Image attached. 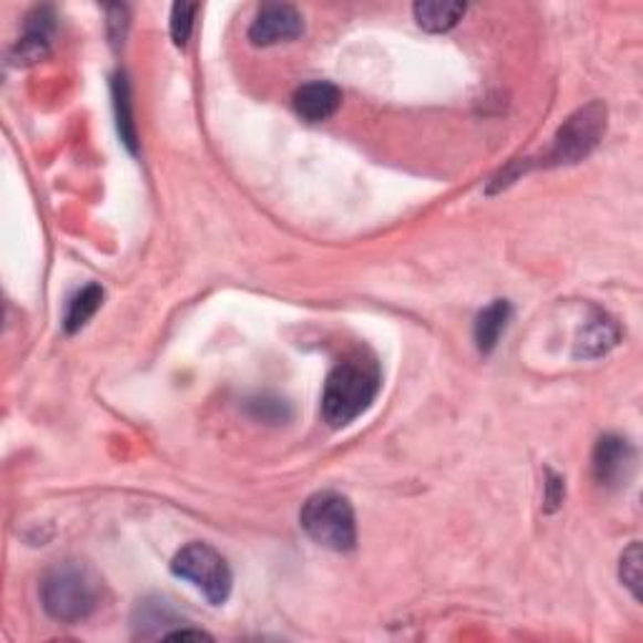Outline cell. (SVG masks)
Wrapping results in <instances>:
<instances>
[{
    "instance_id": "cell-1",
    "label": "cell",
    "mask_w": 643,
    "mask_h": 643,
    "mask_svg": "<svg viewBox=\"0 0 643 643\" xmlns=\"http://www.w3.org/2000/svg\"><path fill=\"white\" fill-rule=\"evenodd\" d=\"M382 387L380 365L372 357L350 355L334 367L322 393V417L330 427H348L355 423L362 413H367L370 405Z\"/></svg>"
},
{
    "instance_id": "cell-2",
    "label": "cell",
    "mask_w": 643,
    "mask_h": 643,
    "mask_svg": "<svg viewBox=\"0 0 643 643\" xmlns=\"http://www.w3.org/2000/svg\"><path fill=\"white\" fill-rule=\"evenodd\" d=\"M101 591H104V585L93 568L79 561H66L43 575L41 603L51 619L79 623L98 609Z\"/></svg>"
},
{
    "instance_id": "cell-3",
    "label": "cell",
    "mask_w": 643,
    "mask_h": 643,
    "mask_svg": "<svg viewBox=\"0 0 643 643\" xmlns=\"http://www.w3.org/2000/svg\"><path fill=\"white\" fill-rule=\"evenodd\" d=\"M300 523L304 533L314 543H320L330 551H352L357 543V523L355 510L350 500L334 490H322L304 502L300 512Z\"/></svg>"
},
{
    "instance_id": "cell-4",
    "label": "cell",
    "mask_w": 643,
    "mask_h": 643,
    "mask_svg": "<svg viewBox=\"0 0 643 643\" xmlns=\"http://www.w3.org/2000/svg\"><path fill=\"white\" fill-rule=\"evenodd\" d=\"M172 573L197 585L211 605L227 603L231 595V568L209 543H189L176 553Z\"/></svg>"
},
{
    "instance_id": "cell-5",
    "label": "cell",
    "mask_w": 643,
    "mask_h": 643,
    "mask_svg": "<svg viewBox=\"0 0 643 643\" xmlns=\"http://www.w3.org/2000/svg\"><path fill=\"white\" fill-rule=\"evenodd\" d=\"M605 106L593 101V104L578 108L573 116L563 121V126L558 128L553 138L551 152H548V162L553 166L578 164L589 156L595 146L601 144L605 134Z\"/></svg>"
},
{
    "instance_id": "cell-6",
    "label": "cell",
    "mask_w": 643,
    "mask_h": 643,
    "mask_svg": "<svg viewBox=\"0 0 643 643\" xmlns=\"http://www.w3.org/2000/svg\"><path fill=\"white\" fill-rule=\"evenodd\" d=\"M636 470V450L619 435H603L593 450V475L603 488H626Z\"/></svg>"
},
{
    "instance_id": "cell-7",
    "label": "cell",
    "mask_w": 643,
    "mask_h": 643,
    "mask_svg": "<svg viewBox=\"0 0 643 643\" xmlns=\"http://www.w3.org/2000/svg\"><path fill=\"white\" fill-rule=\"evenodd\" d=\"M304 31V18L294 6L272 3L257 13L249 25V41L255 45H277L300 39Z\"/></svg>"
},
{
    "instance_id": "cell-8",
    "label": "cell",
    "mask_w": 643,
    "mask_h": 643,
    "mask_svg": "<svg viewBox=\"0 0 643 643\" xmlns=\"http://www.w3.org/2000/svg\"><path fill=\"white\" fill-rule=\"evenodd\" d=\"M294 111L310 124H320L334 116L342 104V93L330 81H312L294 91Z\"/></svg>"
},
{
    "instance_id": "cell-9",
    "label": "cell",
    "mask_w": 643,
    "mask_h": 643,
    "mask_svg": "<svg viewBox=\"0 0 643 643\" xmlns=\"http://www.w3.org/2000/svg\"><path fill=\"white\" fill-rule=\"evenodd\" d=\"M53 21H55V15L51 8H35V11L28 15L23 39L18 41L13 51L15 63H35L49 55L51 39L55 31Z\"/></svg>"
},
{
    "instance_id": "cell-10",
    "label": "cell",
    "mask_w": 643,
    "mask_h": 643,
    "mask_svg": "<svg viewBox=\"0 0 643 643\" xmlns=\"http://www.w3.org/2000/svg\"><path fill=\"white\" fill-rule=\"evenodd\" d=\"M619 340H621L619 322L605 312H593L591 320L583 324L581 332H578L575 357H583V360L601 357L609 350L616 348Z\"/></svg>"
},
{
    "instance_id": "cell-11",
    "label": "cell",
    "mask_w": 643,
    "mask_h": 643,
    "mask_svg": "<svg viewBox=\"0 0 643 643\" xmlns=\"http://www.w3.org/2000/svg\"><path fill=\"white\" fill-rule=\"evenodd\" d=\"M510 317H512V307L506 300H496L478 314L473 338L483 355H490V352L498 348L502 332H506L510 324Z\"/></svg>"
},
{
    "instance_id": "cell-12",
    "label": "cell",
    "mask_w": 643,
    "mask_h": 643,
    "mask_svg": "<svg viewBox=\"0 0 643 643\" xmlns=\"http://www.w3.org/2000/svg\"><path fill=\"white\" fill-rule=\"evenodd\" d=\"M111 91H114V108H116L121 142L126 144L128 152L136 154L138 138H136V121H134V106H132V86H128L124 73H116L114 81H111Z\"/></svg>"
},
{
    "instance_id": "cell-13",
    "label": "cell",
    "mask_w": 643,
    "mask_h": 643,
    "mask_svg": "<svg viewBox=\"0 0 643 643\" xmlns=\"http://www.w3.org/2000/svg\"><path fill=\"white\" fill-rule=\"evenodd\" d=\"M415 18L421 28L431 33H445L458 25L465 15V3H443V0H425V3H415Z\"/></svg>"
},
{
    "instance_id": "cell-14",
    "label": "cell",
    "mask_w": 643,
    "mask_h": 643,
    "mask_svg": "<svg viewBox=\"0 0 643 643\" xmlns=\"http://www.w3.org/2000/svg\"><path fill=\"white\" fill-rule=\"evenodd\" d=\"M101 304H104V289H101L98 284L83 287L81 292L71 297L66 317H63V328H66L69 334L83 330L89 324L91 317L98 312Z\"/></svg>"
},
{
    "instance_id": "cell-15",
    "label": "cell",
    "mask_w": 643,
    "mask_h": 643,
    "mask_svg": "<svg viewBox=\"0 0 643 643\" xmlns=\"http://www.w3.org/2000/svg\"><path fill=\"white\" fill-rule=\"evenodd\" d=\"M199 6L197 3H176L172 8V39L174 43L184 49L186 41L194 31V15H197Z\"/></svg>"
},
{
    "instance_id": "cell-16",
    "label": "cell",
    "mask_w": 643,
    "mask_h": 643,
    "mask_svg": "<svg viewBox=\"0 0 643 643\" xmlns=\"http://www.w3.org/2000/svg\"><path fill=\"white\" fill-rule=\"evenodd\" d=\"M621 581L629 585L633 599L641 601V546L631 543L621 556Z\"/></svg>"
},
{
    "instance_id": "cell-17",
    "label": "cell",
    "mask_w": 643,
    "mask_h": 643,
    "mask_svg": "<svg viewBox=\"0 0 643 643\" xmlns=\"http://www.w3.org/2000/svg\"><path fill=\"white\" fill-rule=\"evenodd\" d=\"M249 413L265 423H284L289 417V409L282 400H269V397L249 400Z\"/></svg>"
},
{
    "instance_id": "cell-18",
    "label": "cell",
    "mask_w": 643,
    "mask_h": 643,
    "mask_svg": "<svg viewBox=\"0 0 643 643\" xmlns=\"http://www.w3.org/2000/svg\"><path fill=\"white\" fill-rule=\"evenodd\" d=\"M563 498H566L563 478H558V475L548 473V483H546V510L553 512L558 506H561Z\"/></svg>"
},
{
    "instance_id": "cell-19",
    "label": "cell",
    "mask_w": 643,
    "mask_h": 643,
    "mask_svg": "<svg viewBox=\"0 0 643 643\" xmlns=\"http://www.w3.org/2000/svg\"><path fill=\"white\" fill-rule=\"evenodd\" d=\"M164 639H176V641H184V639H211L209 633H204V631H189V629H179V631H169V633H164Z\"/></svg>"
}]
</instances>
